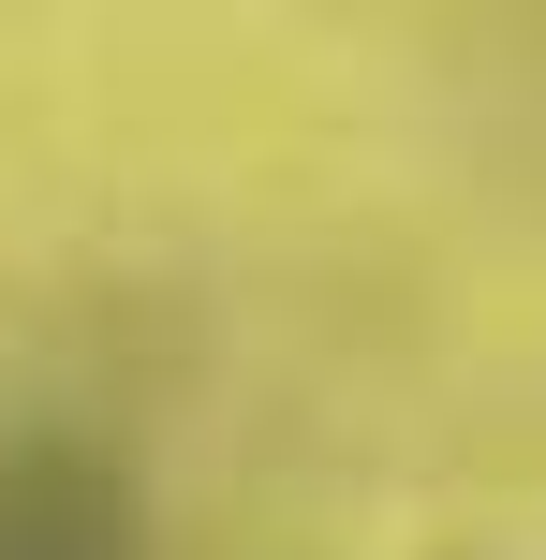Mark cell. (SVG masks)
<instances>
[{"instance_id": "6da1fadb", "label": "cell", "mask_w": 546, "mask_h": 560, "mask_svg": "<svg viewBox=\"0 0 546 560\" xmlns=\"http://www.w3.org/2000/svg\"><path fill=\"white\" fill-rule=\"evenodd\" d=\"M0 560H148L133 546V487L74 443L0 457Z\"/></svg>"}]
</instances>
